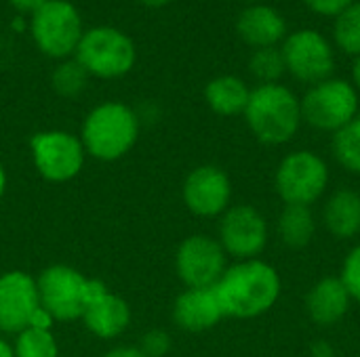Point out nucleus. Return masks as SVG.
I'll list each match as a JSON object with an SVG mask.
<instances>
[{"label": "nucleus", "instance_id": "nucleus-1", "mask_svg": "<svg viewBox=\"0 0 360 357\" xmlns=\"http://www.w3.org/2000/svg\"><path fill=\"white\" fill-rule=\"evenodd\" d=\"M213 290L226 318L253 320L276 305L283 292V280L274 265L251 259L228 265Z\"/></svg>", "mask_w": 360, "mask_h": 357}, {"label": "nucleus", "instance_id": "nucleus-2", "mask_svg": "<svg viewBox=\"0 0 360 357\" xmlns=\"http://www.w3.org/2000/svg\"><path fill=\"white\" fill-rule=\"evenodd\" d=\"M78 137L86 156L99 162H116L124 158L139 139L137 112L120 101L99 103L86 114Z\"/></svg>", "mask_w": 360, "mask_h": 357}, {"label": "nucleus", "instance_id": "nucleus-3", "mask_svg": "<svg viewBox=\"0 0 360 357\" xmlns=\"http://www.w3.org/2000/svg\"><path fill=\"white\" fill-rule=\"evenodd\" d=\"M245 120L259 143L283 145L297 135L304 122L302 103L295 93L281 82L259 84L251 90Z\"/></svg>", "mask_w": 360, "mask_h": 357}, {"label": "nucleus", "instance_id": "nucleus-4", "mask_svg": "<svg viewBox=\"0 0 360 357\" xmlns=\"http://www.w3.org/2000/svg\"><path fill=\"white\" fill-rule=\"evenodd\" d=\"M36 284L40 305L55 322H76L82 318L89 299L103 282L86 278L76 267L57 263L44 267L38 274Z\"/></svg>", "mask_w": 360, "mask_h": 357}, {"label": "nucleus", "instance_id": "nucleus-5", "mask_svg": "<svg viewBox=\"0 0 360 357\" xmlns=\"http://www.w3.org/2000/svg\"><path fill=\"white\" fill-rule=\"evenodd\" d=\"M74 55L89 76H97L103 80L122 78L133 69L137 61L135 42L120 29L110 25L84 32Z\"/></svg>", "mask_w": 360, "mask_h": 357}, {"label": "nucleus", "instance_id": "nucleus-6", "mask_svg": "<svg viewBox=\"0 0 360 357\" xmlns=\"http://www.w3.org/2000/svg\"><path fill=\"white\" fill-rule=\"evenodd\" d=\"M329 166L325 158L310 149L287 154L274 175V187L285 204L312 206L329 187Z\"/></svg>", "mask_w": 360, "mask_h": 357}, {"label": "nucleus", "instance_id": "nucleus-7", "mask_svg": "<svg viewBox=\"0 0 360 357\" xmlns=\"http://www.w3.org/2000/svg\"><path fill=\"white\" fill-rule=\"evenodd\" d=\"M302 120L321 133H338L359 116V93L342 78H327L312 84L304 95Z\"/></svg>", "mask_w": 360, "mask_h": 357}, {"label": "nucleus", "instance_id": "nucleus-8", "mask_svg": "<svg viewBox=\"0 0 360 357\" xmlns=\"http://www.w3.org/2000/svg\"><path fill=\"white\" fill-rule=\"evenodd\" d=\"M32 162L49 183H68L80 175L86 151L78 135L68 130H42L30 139Z\"/></svg>", "mask_w": 360, "mask_h": 357}, {"label": "nucleus", "instance_id": "nucleus-9", "mask_svg": "<svg viewBox=\"0 0 360 357\" xmlns=\"http://www.w3.org/2000/svg\"><path fill=\"white\" fill-rule=\"evenodd\" d=\"M30 29L38 48L53 59H65L76 53L84 34L82 19L68 0H49L42 4L32 15Z\"/></svg>", "mask_w": 360, "mask_h": 357}, {"label": "nucleus", "instance_id": "nucleus-10", "mask_svg": "<svg viewBox=\"0 0 360 357\" xmlns=\"http://www.w3.org/2000/svg\"><path fill=\"white\" fill-rule=\"evenodd\" d=\"M226 269V250L207 234L188 236L175 250V274L186 288H215Z\"/></svg>", "mask_w": 360, "mask_h": 357}, {"label": "nucleus", "instance_id": "nucleus-11", "mask_svg": "<svg viewBox=\"0 0 360 357\" xmlns=\"http://www.w3.org/2000/svg\"><path fill=\"white\" fill-rule=\"evenodd\" d=\"M217 240L228 257L238 261L259 259L270 240L266 217L251 204H234L219 217Z\"/></svg>", "mask_w": 360, "mask_h": 357}, {"label": "nucleus", "instance_id": "nucleus-12", "mask_svg": "<svg viewBox=\"0 0 360 357\" xmlns=\"http://www.w3.org/2000/svg\"><path fill=\"white\" fill-rule=\"evenodd\" d=\"M283 57L287 72L306 84H319L331 78L335 69V55L329 40L314 29H297L283 42Z\"/></svg>", "mask_w": 360, "mask_h": 357}, {"label": "nucleus", "instance_id": "nucleus-13", "mask_svg": "<svg viewBox=\"0 0 360 357\" xmlns=\"http://www.w3.org/2000/svg\"><path fill=\"white\" fill-rule=\"evenodd\" d=\"M186 208L200 219H219L232 204V181L215 164H200L188 173L181 185Z\"/></svg>", "mask_w": 360, "mask_h": 357}, {"label": "nucleus", "instance_id": "nucleus-14", "mask_svg": "<svg viewBox=\"0 0 360 357\" xmlns=\"http://www.w3.org/2000/svg\"><path fill=\"white\" fill-rule=\"evenodd\" d=\"M36 278L23 269H8L0 276V332L25 330L40 309Z\"/></svg>", "mask_w": 360, "mask_h": 357}, {"label": "nucleus", "instance_id": "nucleus-15", "mask_svg": "<svg viewBox=\"0 0 360 357\" xmlns=\"http://www.w3.org/2000/svg\"><path fill=\"white\" fill-rule=\"evenodd\" d=\"M80 320L95 339L114 341L129 330L133 311L122 297L110 292L105 284H101L89 299Z\"/></svg>", "mask_w": 360, "mask_h": 357}, {"label": "nucleus", "instance_id": "nucleus-16", "mask_svg": "<svg viewBox=\"0 0 360 357\" xmlns=\"http://www.w3.org/2000/svg\"><path fill=\"white\" fill-rule=\"evenodd\" d=\"M224 318V309L213 288H186L173 303V322L186 332L211 330Z\"/></svg>", "mask_w": 360, "mask_h": 357}, {"label": "nucleus", "instance_id": "nucleus-17", "mask_svg": "<svg viewBox=\"0 0 360 357\" xmlns=\"http://www.w3.org/2000/svg\"><path fill=\"white\" fill-rule=\"evenodd\" d=\"M352 297L340 276L319 280L306 295V314L319 326H335L350 311Z\"/></svg>", "mask_w": 360, "mask_h": 357}, {"label": "nucleus", "instance_id": "nucleus-18", "mask_svg": "<svg viewBox=\"0 0 360 357\" xmlns=\"http://www.w3.org/2000/svg\"><path fill=\"white\" fill-rule=\"evenodd\" d=\"M236 32L249 46L266 48L276 46L285 38L287 23L276 8L268 4H253L238 15Z\"/></svg>", "mask_w": 360, "mask_h": 357}, {"label": "nucleus", "instance_id": "nucleus-19", "mask_svg": "<svg viewBox=\"0 0 360 357\" xmlns=\"http://www.w3.org/2000/svg\"><path fill=\"white\" fill-rule=\"evenodd\" d=\"M323 223L338 240H352L360 234V194L350 187L335 189L323 206Z\"/></svg>", "mask_w": 360, "mask_h": 357}, {"label": "nucleus", "instance_id": "nucleus-20", "mask_svg": "<svg viewBox=\"0 0 360 357\" xmlns=\"http://www.w3.org/2000/svg\"><path fill=\"white\" fill-rule=\"evenodd\" d=\"M251 88L238 76H217L205 86V101L217 116H240L249 103Z\"/></svg>", "mask_w": 360, "mask_h": 357}, {"label": "nucleus", "instance_id": "nucleus-21", "mask_svg": "<svg viewBox=\"0 0 360 357\" xmlns=\"http://www.w3.org/2000/svg\"><path fill=\"white\" fill-rule=\"evenodd\" d=\"M278 238L285 246L293 250L306 248L316 231V219L310 206H293L285 204V208L278 215Z\"/></svg>", "mask_w": 360, "mask_h": 357}, {"label": "nucleus", "instance_id": "nucleus-22", "mask_svg": "<svg viewBox=\"0 0 360 357\" xmlns=\"http://www.w3.org/2000/svg\"><path fill=\"white\" fill-rule=\"evenodd\" d=\"M13 353L15 357H59V345L53 330L27 326L15 335Z\"/></svg>", "mask_w": 360, "mask_h": 357}, {"label": "nucleus", "instance_id": "nucleus-23", "mask_svg": "<svg viewBox=\"0 0 360 357\" xmlns=\"http://www.w3.org/2000/svg\"><path fill=\"white\" fill-rule=\"evenodd\" d=\"M333 156L342 168L360 175V114L333 135Z\"/></svg>", "mask_w": 360, "mask_h": 357}, {"label": "nucleus", "instance_id": "nucleus-24", "mask_svg": "<svg viewBox=\"0 0 360 357\" xmlns=\"http://www.w3.org/2000/svg\"><path fill=\"white\" fill-rule=\"evenodd\" d=\"M333 38L335 44L348 53V55H360V0L352 2L344 13L335 17L333 25Z\"/></svg>", "mask_w": 360, "mask_h": 357}, {"label": "nucleus", "instance_id": "nucleus-25", "mask_svg": "<svg viewBox=\"0 0 360 357\" xmlns=\"http://www.w3.org/2000/svg\"><path fill=\"white\" fill-rule=\"evenodd\" d=\"M249 69L262 84H276L278 78L287 72L283 50L276 46L255 48L249 61Z\"/></svg>", "mask_w": 360, "mask_h": 357}, {"label": "nucleus", "instance_id": "nucleus-26", "mask_svg": "<svg viewBox=\"0 0 360 357\" xmlns=\"http://www.w3.org/2000/svg\"><path fill=\"white\" fill-rule=\"evenodd\" d=\"M86 82H89V74L76 59L61 61L51 76V84L57 90V95L70 97V99L78 97L86 88Z\"/></svg>", "mask_w": 360, "mask_h": 357}, {"label": "nucleus", "instance_id": "nucleus-27", "mask_svg": "<svg viewBox=\"0 0 360 357\" xmlns=\"http://www.w3.org/2000/svg\"><path fill=\"white\" fill-rule=\"evenodd\" d=\"M340 280L344 282L346 290L350 292L352 301L360 303V244H356L342 263Z\"/></svg>", "mask_w": 360, "mask_h": 357}, {"label": "nucleus", "instance_id": "nucleus-28", "mask_svg": "<svg viewBox=\"0 0 360 357\" xmlns=\"http://www.w3.org/2000/svg\"><path fill=\"white\" fill-rule=\"evenodd\" d=\"M137 347L148 357H165L169 356V351L173 347V341H171V335L167 330L154 328V330H148L141 337V343Z\"/></svg>", "mask_w": 360, "mask_h": 357}, {"label": "nucleus", "instance_id": "nucleus-29", "mask_svg": "<svg viewBox=\"0 0 360 357\" xmlns=\"http://www.w3.org/2000/svg\"><path fill=\"white\" fill-rule=\"evenodd\" d=\"M306 6L310 11H314L316 15L323 17H338L340 13H344L354 0H304Z\"/></svg>", "mask_w": 360, "mask_h": 357}, {"label": "nucleus", "instance_id": "nucleus-30", "mask_svg": "<svg viewBox=\"0 0 360 357\" xmlns=\"http://www.w3.org/2000/svg\"><path fill=\"white\" fill-rule=\"evenodd\" d=\"M103 357H148L137 345H116L108 349Z\"/></svg>", "mask_w": 360, "mask_h": 357}, {"label": "nucleus", "instance_id": "nucleus-31", "mask_svg": "<svg viewBox=\"0 0 360 357\" xmlns=\"http://www.w3.org/2000/svg\"><path fill=\"white\" fill-rule=\"evenodd\" d=\"M13 8H17L19 13H30L34 15L42 4H46L49 0H8Z\"/></svg>", "mask_w": 360, "mask_h": 357}, {"label": "nucleus", "instance_id": "nucleus-32", "mask_svg": "<svg viewBox=\"0 0 360 357\" xmlns=\"http://www.w3.org/2000/svg\"><path fill=\"white\" fill-rule=\"evenodd\" d=\"M310 353H312V357H340L338 356V351H335L329 343H325V341L314 343L312 349H310Z\"/></svg>", "mask_w": 360, "mask_h": 357}, {"label": "nucleus", "instance_id": "nucleus-33", "mask_svg": "<svg viewBox=\"0 0 360 357\" xmlns=\"http://www.w3.org/2000/svg\"><path fill=\"white\" fill-rule=\"evenodd\" d=\"M0 357H15L13 353V345L6 339H0Z\"/></svg>", "mask_w": 360, "mask_h": 357}, {"label": "nucleus", "instance_id": "nucleus-34", "mask_svg": "<svg viewBox=\"0 0 360 357\" xmlns=\"http://www.w3.org/2000/svg\"><path fill=\"white\" fill-rule=\"evenodd\" d=\"M352 80H354V88L360 90V55L354 59V65H352Z\"/></svg>", "mask_w": 360, "mask_h": 357}, {"label": "nucleus", "instance_id": "nucleus-35", "mask_svg": "<svg viewBox=\"0 0 360 357\" xmlns=\"http://www.w3.org/2000/svg\"><path fill=\"white\" fill-rule=\"evenodd\" d=\"M6 191V170H4V164L0 162V200Z\"/></svg>", "mask_w": 360, "mask_h": 357}, {"label": "nucleus", "instance_id": "nucleus-36", "mask_svg": "<svg viewBox=\"0 0 360 357\" xmlns=\"http://www.w3.org/2000/svg\"><path fill=\"white\" fill-rule=\"evenodd\" d=\"M141 4H146V6H162V4H167L169 0H139Z\"/></svg>", "mask_w": 360, "mask_h": 357}, {"label": "nucleus", "instance_id": "nucleus-37", "mask_svg": "<svg viewBox=\"0 0 360 357\" xmlns=\"http://www.w3.org/2000/svg\"><path fill=\"white\" fill-rule=\"evenodd\" d=\"M249 2H255V0H249Z\"/></svg>", "mask_w": 360, "mask_h": 357}]
</instances>
